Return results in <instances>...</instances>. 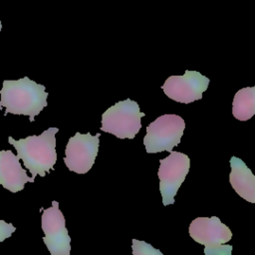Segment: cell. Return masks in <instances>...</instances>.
I'll return each instance as SVG.
<instances>
[{"label":"cell","mask_w":255,"mask_h":255,"mask_svg":"<svg viewBox=\"0 0 255 255\" xmlns=\"http://www.w3.org/2000/svg\"><path fill=\"white\" fill-rule=\"evenodd\" d=\"M232 114L239 121H247L255 114V87L240 89L232 102Z\"/></svg>","instance_id":"7c38bea8"},{"label":"cell","mask_w":255,"mask_h":255,"mask_svg":"<svg viewBox=\"0 0 255 255\" xmlns=\"http://www.w3.org/2000/svg\"><path fill=\"white\" fill-rule=\"evenodd\" d=\"M15 231L16 227L13 226L12 223H7L4 220H0V243L9 238Z\"/></svg>","instance_id":"5bb4252c"},{"label":"cell","mask_w":255,"mask_h":255,"mask_svg":"<svg viewBox=\"0 0 255 255\" xmlns=\"http://www.w3.org/2000/svg\"><path fill=\"white\" fill-rule=\"evenodd\" d=\"M144 116L136 102L130 99L120 101L102 115L101 130L119 138L131 139L139 131L140 119Z\"/></svg>","instance_id":"277c9868"},{"label":"cell","mask_w":255,"mask_h":255,"mask_svg":"<svg viewBox=\"0 0 255 255\" xmlns=\"http://www.w3.org/2000/svg\"><path fill=\"white\" fill-rule=\"evenodd\" d=\"M58 128H49L40 135H29L18 140L8 136V141L17 150V157L23 160L26 168L35 179L36 175L44 177L50 170H54L57 161L56 133Z\"/></svg>","instance_id":"7a4b0ae2"},{"label":"cell","mask_w":255,"mask_h":255,"mask_svg":"<svg viewBox=\"0 0 255 255\" xmlns=\"http://www.w3.org/2000/svg\"><path fill=\"white\" fill-rule=\"evenodd\" d=\"M209 85V79L197 71L186 70L184 75L168 77L161 86L164 94L171 100L189 104L202 99Z\"/></svg>","instance_id":"9c48e42d"},{"label":"cell","mask_w":255,"mask_h":255,"mask_svg":"<svg viewBox=\"0 0 255 255\" xmlns=\"http://www.w3.org/2000/svg\"><path fill=\"white\" fill-rule=\"evenodd\" d=\"M0 109L7 114L28 116L30 122L47 107L48 92L44 85L37 84L28 77L19 80H4L0 91Z\"/></svg>","instance_id":"6da1fadb"},{"label":"cell","mask_w":255,"mask_h":255,"mask_svg":"<svg viewBox=\"0 0 255 255\" xmlns=\"http://www.w3.org/2000/svg\"><path fill=\"white\" fill-rule=\"evenodd\" d=\"M190 237L204 246L205 255H232V245H225L232 238L227 225L216 216L197 217L189 225Z\"/></svg>","instance_id":"3957f363"},{"label":"cell","mask_w":255,"mask_h":255,"mask_svg":"<svg viewBox=\"0 0 255 255\" xmlns=\"http://www.w3.org/2000/svg\"><path fill=\"white\" fill-rule=\"evenodd\" d=\"M132 255H163L158 249H155L149 243L141 240L132 239Z\"/></svg>","instance_id":"4fadbf2b"},{"label":"cell","mask_w":255,"mask_h":255,"mask_svg":"<svg viewBox=\"0 0 255 255\" xmlns=\"http://www.w3.org/2000/svg\"><path fill=\"white\" fill-rule=\"evenodd\" d=\"M35 179L27 175L20 160L11 150H0V184L12 193L21 191L27 182Z\"/></svg>","instance_id":"30bf717a"},{"label":"cell","mask_w":255,"mask_h":255,"mask_svg":"<svg viewBox=\"0 0 255 255\" xmlns=\"http://www.w3.org/2000/svg\"><path fill=\"white\" fill-rule=\"evenodd\" d=\"M1 29H2V24H1V21H0V31H1Z\"/></svg>","instance_id":"9a60e30c"},{"label":"cell","mask_w":255,"mask_h":255,"mask_svg":"<svg viewBox=\"0 0 255 255\" xmlns=\"http://www.w3.org/2000/svg\"><path fill=\"white\" fill-rule=\"evenodd\" d=\"M231 172L229 182L235 192L250 203L255 202V176L245 162L236 156L229 160Z\"/></svg>","instance_id":"8fae6325"},{"label":"cell","mask_w":255,"mask_h":255,"mask_svg":"<svg viewBox=\"0 0 255 255\" xmlns=\"http://www.w3.org/2000/svg\"><path fill=\"white\" fill-rule=\"evenodd\" d=\"M190 167L189 157L179 151H170V154L159 160L157 176L159 191L163 205L174 203V197L184 181Z\"/></svg>","instance_id":"8992f818"},{"label":"cell","mask_w":255,"mask_h":255,"mask_svg":"<svg viewBox=\"0 0 255 255\" xmlns=\"http://www.w3.org/2000/svg\"><path fill=\"white\" fill-rule=\"evenodd\" d=\"M100 135V132L96 135H92L90 132H76L69 138L64 157V162L69 170L84 174L92 168L99 151Z\"/></svg>","instance_id":"52a82bcc"},{"label":"cell","mask_w":255,"mask_h":255,"mask_svg":"<svg viewBox=\"0 0 255 255\" xmlns=\"http://www.w3.org/2000/svg\"><path fill=\"white\" fill-rule=\"evenodd\" d=\"M185 128L183 119L177 115L167 114L158 117L146 127L143 144L147 153L172 151L180 142Z\"/></svg>","instance_id":"5b68a950"},{"label":"cell","mask_w":255,"mask_h":255,"mask_svg":"<svg viewBox=\"0 0 255 255\" xmlns=\"http://www.w3.org/2000/svg\"><path fill=\"white\" fill-rule=\"evenodd\" d=\"M41 226L45 234L43 241L51 255H71V237L58 201H52L51 207L43 209Z\"/></svg>","instance_id":"ba28073f"}]
</instances>
